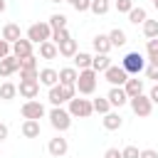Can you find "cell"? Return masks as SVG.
<instances>
[{"mask_svg":"<svg viewBox=\"0 0 158 158\" xmlns=\"http://www.w3.org/2000/svg\"><path fill=\"white\" fill-rule=\"evenodd\" d=\"M96 81H99V74L89 67V69H79V77H77V91L81 94V96H89V94H94L96 91Z\"/></svg>","mask_w":158,"mask_h":158,"instance_id":"obj_1","label":"cell"},{"mask_svg":"<svg viewBox=\"0 0 158 158\" xmlns=\"http://www.w3.org/2000/svg\"><path fill=\"white\" fill-rule=\"evenodd\" d=\"M74 96H77V86H69V84H54V86H49V94H47L52 106H62Z\"/></svg>","mask_w":158,"mask_h":158,"instance_id":"obj_2","label":"cell"},{"mask_svg":"<svg viewBox=\"0 0 158 158\" xmlns=\"http://www.w3.org/2000/svg\"><path fill=\"white\" fill-rule=\"evenodd\" d=\"M47 116H49L52 128L59 131V133H64V131L72 126V114H69L67 109H62V106H52V111H49Z\"/></svg>","mask_w":158,"mask_h":158,"instance_id":"obj_3","label":"cell"},{"mask_svg":"<svg viewBox=\"0 0 158 158\" xmlns=\"http://www.w3.org/2000/svg\"><path fill=\"white\" fill-rule=\"evenodd\" d=\"M121 67L128 72V77H138V74L146 69V59H143L141 52H128V54H123Z\"/></svg>","mask_w":158,"mask_h":158,"instance_id":"obj_4","label":"cell"},{"mask_svg":"<svg viewBox=\"0 0 158 158\" xmlns=\"http://www.w3.org/2000/svg\"><path fill=\"white\" fill-rule=\"evenodd\" d=\"M67 104H69L67 111L72 114V118H89V116L94 114V106H91L89 99H79V96H74V99H69Z\"/></svg>","mask_w":158,"mask_h":158,"instance_id":"obj_5","label":"cell"},{"mask_svg":"<svg viewBox=\"0 0 158 158\" xmlns=\"http://www.w3.org/2000/svg\"><path fill=\"white\" fill-rule=\"evenodd\" d=\"M49 37H52V27H49V22H35V25L27 27V40H30L32 44L47 42Z\"/></svg>","mask_w":158,"mask_h":158,"instance_id":"obj_6","label":"cell"},{"mask_svg":"<svg viewBox=\"0 0 158 158\" xmlns=\"http://www.w3.org/2000/svg\"><path fill=\"white\" fill-rule=\"evenodd\" d=\"M128 104H131V111H133L138 118H146V116H151V111H153V101H151L146 94H136V96H131Z\"/></svg>","mask_w":158,"mask_h":158,"instance_id":"obj_7","label":"cell"},{"mask_svg":"<svg viewBox=\"0 0 158 158\" xmlns=\"http://www.w3.org/2000/svg\"><path fill=\"white\" fill-rule=\"evenodd\" d=\"M104 79H106L111 86H123L126 79H128V72H126L121 64H111V67L104 72Z\"/></svg>","mask_w":158,"mask_h":158,"instance_id":"obj_8","label":"cell"},{"mask_svg":"<svg viewBox=\"0 0 158 158\" xmlns=\"http://www.w3.org/2000/svg\"><path fill=\"white\" fill-rule=\"evenodd\" d=\"M20 114H22V118H35V121H40V118H44V106L40 104V101H35V99H27L25 104H22V109H20Z\"/></svg>","mask_w":158,"mask_h":158,"instance_id":"obj_9","label":"cell"},{"mask_svg":"<svg viewBox=\"0 0 158 158\" xmlns=\"http://www.w3.org/2000/svg\"><path fill=\"white\" fill-rule=\"evenodd\" d=\"M17 94L22 99H37V94H40V79H20Z\"/></svg>","mask_w":158,"mask_h":158,"instance_id":"obj_10","label":"cell"},{"mask_svg":"<svg viewBox=\"0 0 158 158\" xmlns=\"http://www.w3.org/2000/svg\"><path fill=\"white\" fill-rule=\"evenodd\" d=\"M15 72H20V59H17L15 54L2 57V59H0V77L7 79V77H12Z\"/></svg>","mask_w":158,"mask_h":158,"instance_id":"obj_11","label":"cell"},{"mask_svg":"<svg viewBox=\"0 0 158 158\" xmlns=\"http://www.w3.org/2000/svg\"><path fill=\"white\" fill-rule=\"evenodd\" d=\"M47 151H49V156H54V158H62V156H67V151H69V143H67V138H62V136H54V138H49V143H47Z\"/></svg>","mask_w":158,"mask_h":158,"instance_id":"obj_12","label":"cell"},{"mask_svg":"<svg viewBox=\"0 0 158 158\" xmlns=\"http://www.w3.org/2000/svg\"><path fill=\"white\" fill-rule=\"evenodd\" d=\"M106 99H109V104H111V106H116V109H121L123 104H128V96H126L123 86H111V89H109V94H106Z\"/></svg>","mask_w":158,"mask_h":158,"instance_id":"obj_13","label":"cell"},{"mask_svg":"<svg viewBox=\"0 0 158 158\" xmlns=\"http://www.w3.org/2000/svg\"><path fill=\"white\" fill-rule=\"evenodd\" d=\"M101 123H104V128H106V131H118V128L123 126V116H121L118 111H106Z\"/></svg>","mask_w":158,"mask_h":158,"instance_id":"obj_14","label":"cell"},{"mask_svg":"<svg viewBox=\"0 0 158 158\" xmlns=\"http://www.w3.org/2000/svg\"><path fill=\"white\" fill-rule=\"evenodd\" d=\"M12 54H15L17 59L30 57V54H32V42H30L27 37H20L17 42H12Z\"/></svg>","mask_w":158,"mask_h":158,"instance_id":"obj_15","label":"cell"},{"mask_svg":"<svg viewBox=\"0 0 158 158\" xmlns=\"http://www.w3.org/2000/svg\"><path fill=\"white\" fill-rule=\"evenodd\" d=\"M37 79H40V84H44V86H54V84H59V72L52 69V67H44V69H40Z\"/></svg>","mask_w":158,"mask_h":158,"instance_id":"obj_16","label":"cell"},{"mask_svg":"<svg viewBox=\"0 0 158 158\" xmlns=\"http://www.w3.org/2000/svg\"><path fill=\"white\" fill-rule=\"evenodd\" d=\"M123 91H126L128 99L136 96V94H143V79H138V77H128L126 84H123Z\"/></svg>","mask_w":158,"mask_h":158,"instance_id":"obj_17","label":"cell"},{"mask_svg":"<svg viewBox=\"0 0 158 158\" xmlns=\"http://www.w3.org/2000/svg\"><path fill=\"white\" fill-rule=\"evenodd\" d=\"M91 47L96 49V54H109V52H111V40H109V35H96V37L91 40Z\"/></svg>","mask_w":158,"mask_h":158,"instance_id":"obj_18","label":"cell"},{"mask_svg":"<svg viewBox=\"0 0 158 158\" xmlns=\"http://www.w3.org/2000/svg\"><path fill=\"white\" fill-rule=\"evenodd\" d=\"M40 121H35V118H25V123H22V136L25 138H40Z\"/></svg>","mask_w":158,"mask_h":158,"instance_id":"obj_19","label":"cell"},{"mask_svg":"<svg viewBox=\"0 0 158 158\" xmlns=\"http://www.w3.org/2000/svg\"><path fill=\"white\" fill-rule=\"evenodd\" d=\"M22 37V32H20V25H15V22H7L5 27H2V40H7L10 44L12 42H17Z\"/></svg>","mask_w":158,"mask_h":158,"instance_id":"obj_20","label":"cell"},{"mask_svg":"<svg viewBox=\"0 0 158 158\" xmlns=\"http://www.w3.org/2000/svg\"><path fill=\"white\" fill-rule=\"evenodd\" d=\"M77 77H79V69H74V67H64V69H59V84H69V86H74V84H77Z\"/></svg>","mask_w":158,"mask_h":158,"instance_id":"obj_21","label":"cell"},{"mask_svg":"<svg viewBox=\"0 0 158 158\" xmlns=\"http://www.w3.org/2000/svg\"><path fill=\"white\" fill-rule=\"evenodd\" d=\"M57 54H59V49H57V44H54L52 40L40 42V57H42V59H54Z\"/></svg>","mask_w":158,"mask_h":158,"instance_id":"obj_22","label":"cell"},{"mask_svg":"<svg viewBox=\"0 0 158 158\" xmlns=\"http://www.w3.org/2000/svg\"><path fill=\"white\" fill-rule=\"evenodd\" d=\"M111 67V57L109 54H96V57H91V69L99 74V72H106Z\"/></svg>","mask_w":158,"mask_h":158,"instance_id":"obj_23","label":"cell"},{"mask_svg":"<svg viewBox=\"0 0 158 158\" xmlns=\"http://www.w3.org/2000/svg\"><path fill=\"white\" fill-rule=\"evenodd\" d=\"M146 20H148V12H146L143 7H136V5H133V7L128 10V22H131V25H143Z\"/></svg>","mask_w":158,"mask_h":158,"instance_id":"obj_24","label":"cell"},{"mask_svg":"<svg viewBox=\"0 0 158 158\" xmlns=\"http://www.w3.org/2000/svg\"><path fill=\"white\" fill-rule=\"evenodd\" d=\"M57 49H59V54H62V57H74V54L79 52V49H77V40H72V37H69V40H64V42H59V44H57Z\"/></svg>","mask_w":158,"mask_h":158,"instance_id":"obj_25","label":"cell"},{"mask_svg":"<svg viewBox=\"0 0 158 158\" xmlns=\"http://www.w3.org/2000/svg\"><path fill=\"white\" fill-rule=\"evenodd\" d=\"M15 96H17V86L12 81H2L0 84V99L2 101H12Z\"/></svg>","mask_w":158,"mask_h":158,"instance_id":"obj_26","label":"cell"},{"mask_svg":"<svg viewBox=\"0 0 158 158\" xmlns=\"http://www.w3.org/2000/svg\"><path fill=\"white\" fill-rule=\"evenodd\" d=\"M109 40H111V47H123L128 40H126V32L121 30V27H114L111 32H109Z\"/></svg>","mask_w":158,"mask_h":158,"instance_id":"obj_27","label":"cell"},{"mask_svg":"<svg viewBox=\"0 0 158 158\" xmlns=\"http://www.w3.org/2000/svg\"><path fill=\"white\" fill-rule=\"evenodd\" d=\"M146 52H148V59H146V62L158 64V37H151V40L146 42Z\"/></svg>","mask_w":158,"mask_h":158,"instance_id":"obj_28","label":"cell"},{"mask_svg":"<svg viewBox=\"0 0 158 158\" xmlns=\"http://www.w3.org/2000/svg\"><path fill=\"white\" fill-rule=\"evenodd\" d=\"M72 59H74V69H89L91 67V54H86V52H77Z\"/></svg>","mask_w":158,"mask_h":158,"instance_id":"obj_29","label":"cell"},{"mask_svg":"<svg viewBox=\"0 0 158 158\" xmlns=\"http://www.w3.org/2000/svg\"><path fill=\"white\" fill-rule=\"evenodd\" d=\"M109 7H111L109 0H91V5H89V10H91L94 15H106Z\"/></svg>","mask_w":158,"mask_h":158,"instance_id":"obj_30","label":"cell"},{"mask_svg":"<svg viewBox=\"0 0 158 158\" xmlns=\"http://www.w3.org/2000/svg\"><path fill=\"white\" fill-rule=\"evenodd\" d=\"M91 106H94V111H96V114H101V116H104L106 111H111V104H109V99H106V96L94 99V101H91Z\"/></svg>","mask_w":158,"mask_h":158,"instance_id":"obj_31","label":"cell"},{"mask_svg":"<svg viewBox=\"0 0 158 158\" xmlns=\"http://www.w3.org/2000/svg\"><path fill=\"white\" fill-rule=\"evenodd\" d=\"M47 22H49V27H52V30H62V27H67V15L54 12V15H52Z\"/></svg>","mask_w":158,"mask_h":158,"instance_id":"obj_32","label":"cell"},{"mask_svg":"<svg viewBox=\"0 0 158 158\" xmlns=\"http://www.w3.org/2000/svg\"><path fill=\"white\" fill-rule=\"evenodd\" d=\"M143 35H146V40L158 37V20H146L143 22Z\"/></svg>","mask_w":158,"mask_h":158,"instance_id":"obj_33","label":"cell"},{"mask_svg":"<svg viewBox=\"0 0 158 158\" xmlns=\"http://www.w3.org/2000/svg\"><path fill=\"white\" fill-rule=\"evenodd\" d=\"M69 37H72V35H69V30H67V27H62V30H52V37H49V40H52L54 44H59V42H64V40H69Z\"/></svg>","mask_w":158,"mask_h":158,"instance_id":"obj_34","label":"cell"},{"mask_svg":"<svg viewBox=\"0 0 158 158\" xmlns=\"http://www.w3.org/2000/svg\"><path fill=\"white\" fill-rule=\"evenodd\" d=\"M20 69H37V57H35V54L22 57V59H20Z\"/></svg>","mask_w":158,"mask_h":158,"instance_id":"obj_35","label":"cell"},{"mask_svg":"<svg viewBox=\"0 0 158 158\" xmlns=\"http://www.w3.org/2000/svg\"><path fill=\"white\" fill-rule=\"evenodd\" d=\"M67 2H69L77 12H86V10H89V5H91V0H67Z\"/></svg>","mask_w":158,"mask_h":158,"instance_id":"obj_36","label":"cell"},{"mask_svg":"<svg viewBox=\"0 0 158 158\" xmlns=\"http://www.w3.org/2000/svg\"><path fill=\"white\" fill-rule=\"evenodd\" d=\"M121 158H141V151H138L136 146H126V148L121 151Z\"/></svg>","mask_w":158,"mask_h":158,"instance_id":"obj_37","label":"cell"},{"mask_svg":"<svg viewBox=\"0 0 158 158\" xmlns=\"http://www.w3.org/2000/svg\"><path fill=\"white\" fill-rule=\"evenodd\" d=\"M143 72H146V77H148V79H153V81H158V64H151V62H148Z\"/></svg>","mask_w":158,"mask_h":158,"instance_id":"obj_38","label":"cell"},{"mask_svg":"<svg viewBox=\"0 0 158 158\" xmlns=\"http://www.w3.org/2000/svg\"><path fill=\"white\" fill-rule=\"evenodd\" d=\"M131 7H133V0H116V10H118V12H126V15H128Z\"/></svg>","mask_w":158,"mask_h":158,"instance_id":"obj_39","label":"cell"},{"mask_svg":"<svg viewBox=\"0 0 158 158\" xmlns=\"http://www.w3.org/2000/svg\"><path fill=\"white\" fill-rule=\"evenodd\" d=\"M7 54H12V44H10L7 40H0V59L7 57Z\"/></svg>","mask_w":158,"mask_h":158,"instance_id":"obj_40","label":"cell"},{"mask_svg":"<svg viewBox=\"0 0 158 158\" xmlns=\"http://www.w3.org/2000/svg\"><path fill=\"white\" fill-rule=\"evenodd\" d=\"M40 69H20V79H37Z\"/></svg>","mask_w":158,"mask_h":158,"instance_id":"obj_41","label":"cell"},{"mask_svg":"<svg viewBox=\"0 0 158 158\" xmlns=\"http://www.w3.org/2000/svg\"><path fill=\"white\" fill-rule=\"evenodd\" d=\"M141 158H158V151H153V148H146V151H141Z\"/></svg>","mask_w":158,"mask_h":158,"instance_id":"obj_42","label":"cell"},{"mask_svg":"<svg viewBox=\"0 0 158 158\" xmlns=\"http://www.w3.org/2000/svg\"><path fill=\"white\" fill-rule=\"evenodd\" d=\"M104 158H121V151H118V148H109V151L104 153Z\"/></svg>","mask_w":158,"mask_h":158,"instance_id":"obj_43","label":"cell"},{"mask_svg":"<svg viewBox=\"0 0 158 158\" xmlns=\"http://www.w3.org/2000/svg\"><path fill=\"white\" fill-rule=\"evenodd\" d=\"M148 99H151L153 104H158V81L153 84V89H151V94H148Z\"/></svg>","mask_w":158,"mask_h":158,"instance_id":"obj_44","label":"cell"},{"mask_svg":"<svg viewBox=\"0 0 158 158\" xmlns=\"http://www.w3.org/2000/svg\"><path fill=\"white\" fill-rule=\"evenodd\" d=\"M7 133H10V128H7L5 123H0V143H2L5 138H7Z\"/></svg>","mask_w":158,"mask_h":158,"instance_id":"obj_45","label":"cell"},{"mask_svg":"<svg viewBox=\"0 0 158 158\" xmlns=\"http://www.w3.org/2000/svg\"><path fill=\"white\" fill-rule=\"evenodd\" d=\"M5 7H7V2H5V0H0V12H5Z\"/></svg>","mask_w":158,"mask_h":158,"instance_id":"obj_46","label":"cell"},{"mask_svg":"<svg viewBox=\"0 0 158 158\" xmlns=\"http://www.w3.org/2000/svg\"><path fill=\"white\" fill-rule=\"evenodd\" d=\"M153 5H156V10H158V0H153Z\"/></svg>","mask_w":158,"mask_h":158,"instance_id":"obj_47","label":"cell"},{"mask_svg":"<svg viewBox=\"0 0 158 158\" xmlns=\"http://www.w3.org/2000/svg\"><path fill=\"white\" fill-rule=\"evenodd\" d=\"M49 2H62V0H49Z\"/></svg>","mask_w":158,"mask_h":158,"instance_id":"obj_48","label":"cell"}]
</instances>
